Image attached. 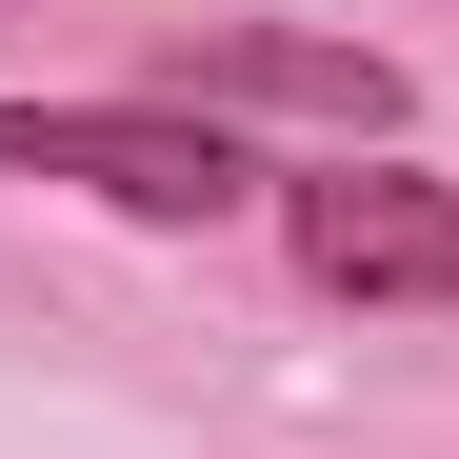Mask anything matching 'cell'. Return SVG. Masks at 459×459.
<instances>
[{"label": "cell", "mask_w": 459, "mask_h": 459, "mask_svg": "<svg viewBox=\"0 0 459 459\" xmlns=\"http://www.w3.org/2000/svg\"><path fill=\"white\" fill-rule=\"evenodd\" d=\"M0 180H81L120 220H240V140L180 100H0Z\"/></svg>", "instance_id": "1"}, {"label": "cell", "mask_w": 459, "mask_h": 459, "mask_svg": "<svg viewBox=\"0 0 459 459\" xmlns=\"http://www.w3.org/2000/svg\"><path fill=\"white\" fill-rule=\"evenodd\" d=\"M280 240L320 299H439L459 320V180H420V160H320L280 200Z\"/></svg>", "instance_id": "2"}, {"label": "cell", "mask_w": 459, "mask_h": 459, "mask_svg": "<svg viewBox=\"0 0 459 459\" xmlns=\"http://www.w3.org/2000/svg\"><path fill=\"white\" fill-rule=\"evenodd\" d=\"M160 100L180 120H340V160L359 140H400V60H359V40H299V21H180L160 40Z\"/></svg>", "instance_id": "3"}]
</instances>
